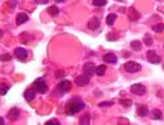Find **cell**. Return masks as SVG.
<instances>
[{"label": "cell", "mask_w": 164, "mask_h": 125, "mask_svg": "<svg viewBox=\"0 0 164 125\" xmlns=\"http://www.w3.org/2000/svg\"><path fill=\"white\" fill-rule=\"evenodd\" d=\"M93 4L96 7H104L107 4V0H93Z\"/></svg>", "instance_id": "25"}, {"label": "cell", "mask_w": 164, "mask_h": 125, "mask_svg": "<svg viewBox=\"0 0 164 125\" xmlns=\"http://www.w3.org/2000/svg\"><path fill=\"white\" fill-rule=\"evenodd\" d=\"M116 19H117V15H116V13L108 15V17H107V24H108V25H113V24H114V21H116Z\"/></svg>", "instance_id": "19"}, {"label": "cell", "mask_w": 164, "mask_h": 125, "mask_svg": "<svg viewBox=\"0 0 164 125\" xmlns=\"http://www.w3.org/2000/svg\"><path fill=\"white\" fill-rule=\"evenodd\" d=\"M33 88L39 94H46L47 92V84H46V82H45V79H42V78L36 79L34 83H33Z\"/></svg>", "instance_id": "2"}, {"label": "cell", "mask_w": 164, "mask_h": 125, "mask_svg": "<svg viewBox=\"0 0 164 125\" xmlns=\"http://www.w3.org/2000/svg\"><path fill=\"white\" fill-rule=\"evenodd\" d=\"M20 116V111L17 108H12L11 111L8 112V115H7V117H8L9 120H12V121H15V120H17Z\"/></svg>", "instance_id": "13"}, {"label": "cell", "mask_w": 164, "mask_h": 125, "mask_svg": "<svg viewBox=\"0 0 164 125\" xmlns=\"http://www.w3.org/2000/svg\"><path fill=\"white\" fill-rule=\"evenodd\" d=\"M49 124H57V125H59L60 122L58 121L57 119H53V120H49V121H46V125H49Z\"/></svg>", "instance_id": "31"}, {"label": "cell", "mask_w": 164, "mask_h": 125, "mask_svg": "<svg viewBox=\"0 0 164 125\" xmlns=\"http://www.w3.org/2000/svg\"><path fill=\"white\" fill-rule=\"evenodd\" d=\"M154 32H163L164 30V24H158V25H154L152 27Z\"/></svg>", "instance_id": "24"}, {"label": "cell", "mask_w": 164, "mask_h": 125, "mask_svg": "<svg viewBox=\"0 0 164 125\" xmlns=\"http://www.w3.org/2000/svg\"><path fill=\"white\" fill-rule=\"evenodd\" d=\"M57 90L59 91L60 94L69 92V91L71 90V82H70V80H62L59 84L57 86Z\"/></svg>", "instance_id": "5"}, {"label": "cell", "mask_w": 164, "mask_h": 125, "mask_svg": "<svg viewBox=\"0 0 164 125\" xmlns=\"http://www.w3.org/2000/svg\"><path fill=\"white\" fill-rule=\"evenodd\" d=\"M152 119L154 120H160L161 119V111L160 109H154L152 111Z\"/></svg>", "instance_id": "20"}, {"label": "cell", "mask_w": 164, "mask_h": 125, "mask_svg": "<svg viewBox=\"0 0 164 125\" xmlns=\"http://www.w3.org/2000/svg\"><path fill=\"white\" fill-rule=\"evenodd\" d=\"M102 59H104L105 63H116L118 61L117 55L113 54V53H108V54H105L104 57H102Z\"/></svg>", "instance_id": "11"}, {"label": "cell", "mask_w": 164, "mask_h": 125, "mask_svg": "<svg viewBox=\"0 0 164 125\" xmlns=\"http://www.w3.org/2000/svg\"><path fill=\"white\" fill-rule=\"evenodd\" d=\"M62 76H64V73H63V71H58L57 78H62Z\"/></svg>", "instance_id": "32"}, {"label": "cell", "mask_w": 164, "mask_h": 125, "mask_svg": "<svg viewBox=\"0 0 164 125\" xmlns=\"http://www.w3.org/2000/svg\"><path fill=\"white\" fill-rule=\"evenodd\" d=\"M89 79L91 76H88L87 74H83V75H78L76 78H75V83H76V86H79V87H84V86H87L88 83H89Z\"/></svg>", "instance_id": "4"}, {"label": "cell", "mask_w": 164, "mask_h": 125, "mask_svg": "<svg viewBox=\"0 0 164 125\" xmlns=\"http://www.w3.org/2000/svg\"><path fill=\"white\" fill-rule=\"evenodd\" d=\"M84 107H85V104L82 99L74 98L67 103V105H66V112H67V115H75V113H78V112H80L82 109H84Z\"/></svg>", "instance_id": "1"}, {"label": "cell", "mask_w": 164, "mask_h": 125, "mask_svg": "<svg viewBox=\"0 0 164 125\" xmlns=\"http://www.w3.org/2000/svg\"><path fill=\"white\" fill-rule=\"evenodd\" d=\"M47 13H49L50 16H57V15L59 13V8L55 7V6H51V7L47 8Z\"/></svg>", "instance_id": "17"}, {"label": "cell", "mask_w": 164, "mask_h": 125, "mask_svg": "<svg viewBox=\"0 0 164 125\" xmlns=\"http://www.w3.org/2000/svg\"><path fill=\"white\" fill-rule=\"evenodd\" d=\"M36 92L37 91L34 90V88H29V90H26L24 92V98H25V100L26 101H33L34 100V98H36Z\"/></svg>", "instance_id": "10"}, {"label": "cell", "mask_w": 164, "mask_h": 125, "mask_svg": "<svg viewBox=\"0 0 164 125\" xmlns=\"http://www.w3.org/2000/svg\"><path fill=\"white\" fill-rule=\"evenodd\" d=\"M80 124L82 125H88L89 124V116H88V115H84V116H82L80 117Z\"/></svg>", "instance_id": "21"}, {"label": "cell", "mask_w": 164, "mask_h": 125, "mask_svg": "<svg viewBox=\"0 0 164 125\" xmlns=\"http://www.w3.org/2000/svg\"><path fill=\"white\" fill-rule=\"evenodd\" d=\"M140 44H142V42H140V41H138V40H134V41H131V49H133V50H137V52H138V50H140V47H142V45H140Z\"/></svg>", "instance_id": "18"}, {"label": "cell", "mask_w": 164, "mask_h": 125, "mask_svg": "<svg viewBox=\"0 0 164 125\" xmlns=\"http://www.w3.org/2000/svg\"><path fill=\"white\" fill-rule=\"evenodd\" d=\"M98 27H100V21H98L97 17H93V19H91L89 22H88V28H89V29H92V30L97 29Z\"/></svg>", "instance_id": "14"}, {"label": "cell", "mask_w": 164, "mask_h": 125, "mask_svg": "<svg viewBox=\"0 0 164 125\" xmlns=\"http://www.w3.org/2000/svg\"><path fill=\"white\" fill-rule=\"evenodd\" d=\"M113 105V101H102V103L98 104V107H101V108H105V107H112Z\"/></svg>", "instance_id": "27"}, {"label": "cell", "mask_w": 164, "mask_h": 125, "mask_svg": "<svg viewBox=\"0 0 164 125\" xmlns=\"http://www.w3.org/2000/svg\"><path fill=\"white\" fill-rule=\"evenodd\" d=\"M130 19H131V20H137V19H139V13H138V12L135 11L134 8H131V9H130Z\"/></svg>", "instance_id": "22"}, {"label": "cell", "mask_w": 164, "mask_h": 125, "mask_svg": "<svg viewBox=\"0 0 164 125\" xmlns=\"http://www.w3.org/2000/svg\"><path fill=\"white\" fill-rule=\"evenodd\" d=\"M120 104H122L123 107H130L131 104H133V101H131L130 99H121V100H120Z\"/></svg>", "instance_id": "23"}, {"label": "cell", "mask_w": 164, "mask_h": 125, "mask_svg": "<svg viewBox=\"0 0 164 125\" xmlns=\"http://www.w3.org/2000/svg\"><path fill=\"white\" fill-rule=\"evenodd\" d=\"M83 71H84V73L87 74L88 76H93L96 74V66H95V63H92V62L85 63L84 67H83Z\"/></svg>", "instance_id": "7"}, {"label": "cell", "mask_w": 164, "mask_h": 125, "mask_svg": "<svg viewBox=\"0 0 164 125\" xmlns=\"http://www.w3.org/2000/svg\"><path fill=\"white\" fill-rule=\"evenodd\" d=\"M123 68H125L126 73H138V71H140L142 66H140L138 62L129 61V62H126L125 65H123Z\"/></svg>", "instance_id": "3"}, {"label": "cell", "mask_w": 164, "mask_h": 125, "mask_svg": "<svg viewBox=\"0 0 164 125\" xmlns=\"http://www.w3.org/2000/svg\"><path fill=\"white\" fill-rule=\"evenodd\" d=\"M147 59L150 61L151 63H160V61H161V58L159 57L158 54H156L155 52H154V50H148L147 52Z\"/></svg>", "instance_id": "9"}, {"label": "cell", "mask_w": 164, "mask_h": 125, "mask_svg": "<svg viewBox=\"0 0 164 125\" xmlns=\"http://www.w3.org/2000/svg\"><path fill=\"white\" fill-rule=\"evenodd\" d=\"M37 3H39V4H45V3H47V0H36Z\"/></svg>", "instance_id": "33"}, {"label": "cell", "mask_w": 164, "mask_h": 125, "mask_svg": "<svg viewBox=\"0 0 164 125\" xmlns=\"http://www.w3.org/2000/svg\"><path fill=\"white\" fill-rule=\"evenodd\" d=\"M8 90H9V86H4V87L0 90V94H1V95H6V94L8 92Z\"/></svg>", "instance_id": "30"}, {"label": "cell", "mask_w": 164, "mask_h": 125, "mask_svg": "<svg viewBox=\"0 0 164 125\" xmlns=\"http://www.w3.org/2000/svg\"><path fill=\"white\" fill-rule=\"evenodd\" d=\"M105 71H107V66H105V65H100V66L96 67V75L102 76L105 74Z\"/></svg>", "instance_id": "16"}, {"label": "cell", "mask_w": 164, "mask_h": 125, "mask_svg": "<svg viewBox=\"0 0 164 125\" xmlns=\"http://www.w3.org/2000/svg\"><path fill=\"white\" fill-rule=\"evenodd\" d=\"M137 113L139 115L140 117H146V116L148 115V108H147V105H138Z\"/></svg>", "instance_id": "15"}, {"label": "cell", "mask_w": 164, "mask_h": 125, "mask_svg": "<svg viewBox=\"0 0 164 125\" xmlns=\"http://www.w3.org/2000/svg\"><path fill=\"white\" fill-rule=\"evenodd\" d=\"M28 20H29V16H28L26 13H24V12H21V13H19L16 17V24L21 25V24H24V22H26Z\"/></svg>", "instance_id": "12"}, {"label": "cell", "mask_w": 164, "mask_h": 125, "mask_svg": "<svg viewBox=\"0 0 164 125\" xmlns=\"http://www.w3.org/2000/svg\"><path fill=\"white\" fill-rule=\"evenodd\" d=\"M15 55L19 61H25L28 57V52L24 49V47H16L15 49Z\"/></svg>", "instance_id": "8"}, {"label": "cell", "mask_w": 164, "mask_h": 125, "mask_svg": "<svg viewBox=\"0 0 164 125\" xmlns=\"http://www.w3.org/2000/svg\"><path fill=\"white\" fill-rule=\"evenodd\" d=\"M145 44L146 45H152V37H151L150 34L145 36Z\"/></svg>", "instance_id": "26"}, {"label": "cell", "mask_w": 164, "mask_h": 125, "mask_svg": "<svg viewBox=\"0 0 164 125\" xmlns=\"http://www.w3.org/2000/svg\"><path fill=\"white\" fill-rule=\"evenodd\" d=\"M11 58H12L11 54H4V55H1L0 59H1V61H11Z\"/></svg>", "instance_id": "29"}, {"label": "cell", "mask_w": 164, "mask_h": 125, "mask_svg": "<svg viewBox=\"0 0 164 125\" xmlns=\"http://www.w3.org/2000/svg\"><path fill=\"white\" fill-rule=\"evenodd\" d=\"M55 1H59V3H63V1H66V0H55Z\"/></svg>", "instance_id": "34"}, {"label": "cell", "mask_w": 164, "mask_h": 125, "mask_svg": "<svg viewBox=\"0 0 164 125\" xmlns=\"http://www.w3.org/2000/svg\"><path fill=\"white\" fill-rule=\"evenodd\" d=\"M107 38H108L109 41H114V40H117V38H118V36L116 34V33H109Z\"/></svg>", "instance_id": "28"}, {"label": "cell", "mask_w": 164, "mask_h": 125, "mask_svg": "<svg viewBox=\"0 0 164 125\" xmlns=\"http://www.w3.org/2000/svg\"><path fill=\"white\" fill-rule=\"evenodd\" d=\"M130 91L133 94H135V95H145V94H146V87L143 84H140V83H137V84L131 86Z\"/></svg>", "instance_id": "6"}]
</instances>
